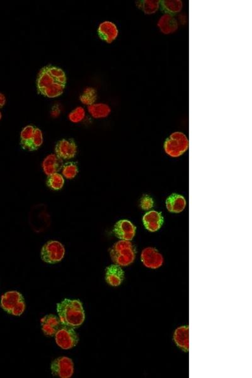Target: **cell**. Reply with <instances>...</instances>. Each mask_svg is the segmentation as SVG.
Returning <instances> with one entry per match:
<instances>
[{"label": "cell", "instance_id": "cell-1", "mask_svg": "<svg viewBox=\"0 0 252 378\" xmlns=\"http://www.w3.org/2000/svg\"><path fill=\"white\" fill-rule=\"evenodd\" d=\"M37 88L40 94L53 98L63 94L66 85L64 71L54 66H46L38 73Z\"/></svg>", "mask_w": 252, "mask_h": 378}, {"label": "cell", "instance_id": "cell-2", "mask_svg": "<svg viewBox=\"0 0 252 378\" xmlns=\"http://www.w3.org/2000/svg\"><path fill=\"white\" fill-rule=\"evenodd\" d=\"M57 311L64 326L77 328L85 321L84 309L79 300H64L57 305Z\"/></svg>", "mask_w": 252, "mask_h": 378}, {"label": "cell", "instance_id": "cell-3", "mask_svg": "<svg viewBox=\"0 0 252 378\" xmlns=\"http://www.w3.org/2000/svg\"><path fill=\"white\" fill-rule=\"evenodd\" d=\"M110 254L115 265L124 267L129 266L134 262L135 252L131 242L121 240L113 245Z\"/></svg>", "mask_w": 252, "mask_h": 378}, {"label": "cell", "instance_id": "cell-4", "mask_svg": "<svg viewBox=\"0 0 252 378\" xmlns=\"http://www.w3.org/2000/svg\"><path fill=\"white\" fill-rule=\"evenodd\" d=\"M1 307L7 313L14 316H21L26 309L24 297L18 291H12L3 295Z\"/></svg>", "mask_w": 252, "mask_h": 378}, {"label": "cell", "instance_id": "cell-5", "mask_svg": "<svg viewBox=\"0 0 252 378\" xmlns=\"http://www.w3.org/2000/svg\"><path fill=\"white\" fill-rule=\"evenodd\" d=\"M189 148V140L181 132H173L166 141L164 149L165 153L171 157H179Z\"/></svg>", "mask_w": 252, "mask_h": 378}, {"label": "cell", "instance_id": "cell-6", "mask_svg": "<svg viewBox=\"0 0 252 378\" xmlns=\"http://www.w3.org/2000/svg\"><path fill=\"white\" fill-rule=\"evenodd\" d=\"M65 254V248L60 242L49 241L41 250V258L49 264H56L62 261Z\"/></svg>", "mask_w": 252, "mask_h": 378}, {"label": "cell", "instance_id": "cell-7", "mask_svg": "<svg viewBox=\"0 0 252 378\" xmlns=\"http://www.w3.org/2000/svg\"><path fill=\"white\" fill-rule=\"evenodd\" d=\"M56 344L61 348L70 349L79 343V338L73 328L64 326L57 330L55 334Z\"/></svg>", "mask_w": 252, "mask_h": 378}, {"label": "cell", "instance_id": "cell-8", "mask_svg": "<svg viewBox=\"0 0 252 378\" xmlns=\"http://www.w3.org/2000/svg\"><path fill=\"white\" fill-rule=\"evenodd\" d=\"M52 374L54 376L69 378L73 376L74 364L71 359L61 357L55 360L51 364Z\"/></svg>", "mask_w": 252, "mask_h": 378}, {"label": "cell", "instance_id": "cell-9", "mask_svg": "<svg viewBox=\"0 0 252 378\" xmlns=\"http://www.w3.org/2000/svg\"><path fill=\"white\" fill-rule=\"evenodd\" d=\"M141 258L145 266L149 269L159 268L163 263V256L154 248L148 247L144 249L141 253Z\"/></svg>", "mask_w": 252, "mask_h": 378}, {"label": "cell", "instance_id": "cell-10", "mask_svg": "<svg viewBox=\"0 0 252 378\" xmlns=\"http://www.w3.org/2000/svg\"><path fill=\"white\" fill-rule=\"evenodd\" d=\"M137 228L128 220H121L116 223L113 232L118 238L126 241L133 239Z\"/></svg>", "mask_w": 252, "mask_h": 378}, {"label": "cell", "instance_id": "cell-11", "mask_svg": "<svg viewBox=\"0 0 252 378\" xmlns=\"http://www.w3.org/2000/svg\"><path fill=\"white\" fill-rule=\"evenodd\" d=\"M55 151L61 159H71L76 155L77 146L73 140L63 139L57 143Z\"/></svg>", "mask_w": 252, "mask_h": 378}, {"label": "cell", "instance_id": "cell-12", "mask_svg": "<svg viewBox=\"0 0 252 378\" xmlns=\"http://www.w3.org/2000/svg\"><path fill=\"white\" fill-rule=\"evenodd\" d=\"M117 26L111 22L106 21L100 24L98 34L101 39L107 43H112L118 36Z\"/></svg>", "mask_w": 252, "mask_h": 378}, {"label": "cell", "instance_id": "cell-13", "mask_svg": "<svg viewBox=\"0 0 252 378\" xmlns=\"http://www.w3.org/2000/svg\"><path fill=\"white\" fill-rule=\"evenodd\" d=\"M62 323L57 316L49 314L41 319V326L44 334L52 336L56 334L57 330L62 327Z\"/></svg>", "mask_w": 252, "mask_h": 378}, {"label": "cell", "instance_id": "cell-14", "mask_svg": "<svg viewBox=\"0 0 252 378\" xmlns=\"http://www.w3.org/2000/svg\"><path fill=\"white\" fill-rule=\"evenodd\" d=\"M143 224L145 228L151 232L160 230L163 223V217L160 212L151 211L147 212L143 218Z\"/></svg>", "mask_w": 252, "mask_h": 378}, {"label": "cell", "instance_id": "cell-15", "mask_svg": "<svg viewBox=\"0 0 252 378\" xmlns=\"http://www.w3.org/2000/svg\"><path fill=\"white\" fill-rule=\"evenodd\" d=\"M62 167L63 160L56 154H49L43 162L44 172L48 176L59 172Z\"/></svg>", "mask_w": 252, "mask_h": 378}, {"label": "cell", "instance_id": "cell-16", "mask_svg": "<svg viewBox=\"0 0 252 378\" xmlns=\"http://www.w3.org/2000/svg\"><path fill=\"white\" fill-rule=\"evenodd\" d=\"M124 277L123 270L118 265L108 267L105 274L107 283L112 286H119L123 283Z\"/></svg>", "mask_w": 252, "mask_h": 378}, {"label": "cell", "instance_id": "cell-17", "mask_svg": "<svg viewBox=\"0 0 252 378\" xmlns=\"http://www.w3.org/2000/svg\"><path fill=\"white\" fill-rule=\"evenodd\" d=\"M160 31L164 34H170L177 31L179 24L177 19L170 14L163 15L158 22Z\"/></svg>", "mask_w": 252, "mask_h": 378}, {"label": "cell", "instance_id": "cell-18", "mask_svg": "<svg viewBox=\"0 0 252 378\" xmlns=\"http://www.w3.org/2000/svg\"><path fill=\"white\" fill-rule=\"evenodd\" d=\"M174 341L180 348L188 352L189 349V329L188 327L177 328L174 333Z\"/></svg>", "mask_w": 252, "mask_h": 378}, {"label": "cell", "instance_id": "cell-19", "mask_svg": "<svg viewBox=\"0 0 252 378\" xmlns=\"http://www.w3.org/2000/svg\"><path fill=\"white\" fill-rule=\"evenodd\" d=\"M166 206L168 211L179 213L184 210L186 206V201L182 195L173 194L168 197L166 201Z\"/></svg>", "mask_w": 252, "mask_h": 378}, {"label": "cell", "instance_id": "cell-20", "mask_svg": "<svg viewBox=\"0 0 252 378\" xmlns=\"http://www.w3.org/2000/svg\"><path fill=\"white\" fill-rule=\"evenodd\" d=\"M91 116L95 118L106 117L111 112L110 107L105 104H94L88 107Z\"/></svg>", "mask_w": 252, "mask_h": 378}, {"label": "cell", "instance_id": "cell-21", "mask_svg": "<svg viewBox=\"0 0 252 378\" xmlns=\"http://www.w3.org/2000/svg\"><path fill=\"white\" fill-rule=\"evenodd\" d=\"M182 2L180 0H165L162 2V7L163 11L167 14H176L182 9Z\"/></svg>", "mask_w": 252, "mask_h": 378}, {"label": "cell", "instance_id": "cell-22", "mask_svg": "<svg viewBox=\"0 0 252 378\" xmlns=\"http://www.w3.org/2000/svg\"><path fill=\"white\" fill-rule=\"evenodd\" d=\"M160 2L157 0H145L141 2L138 7L143 11L145 14H154L159 10Z\"/></svg>", "mask_w": 252, "mask_h": 378}, {"label": "cell", "instance_id": "cell-23", "mask_svg": "<svg viewBox=\"0 0 252 378\" xmlns=\"http://www.w3.org/2000/svg\"><path fill=\"white\" fill-rule=\"evenodd\" d=\"M35 127L27 126L23 129L21 134V145L24 150H28L30 141L35 131Z\"/></svg>", "mask_w": 252, "mask_h": 378}, {"label": "cell", "instance_id": "cell-24", "mask_svg": "<svg viewBox=\"0 0 252 378\" xmlns=\"http://www.w3.org/2000/svg\"><path fill=\"white\" fill-rule=\"evenodd\" d=\"M65 184V179L59 173H55L54 174L48 176L47 185L52 190H59L63 188Z\"/></svg>", "mask_w": 252, "mask_h": 378}, {"label": "cell", "instance_id": "cell-25", "mask_svg": "<svg viewBox=\"0 0 252 378\" xmlns=\"http://www.w3.org/2000/svg\"><path fill=\"white\" fill-rule=\"evenodd\" d=\"M98 98V94L95 89L93 88L88 87L86 88L84 93L80 96V101L86 106H90L94 104Z\"/></svg>", "mask_w": 252, "mask_h": 378}, {"label": "cell", "instance_id": "cell-26", "mask_svg": "<svg viewBox=\"0 0 252 378\" xmlns=\"http://www.w3.org/2000/svg\"><path fill=\"white\" fill-rule=\"evenodd\" d=\"M43 143V134L40 129L35 128L34 134L30 141V145L28 148L29 151L37 150L38 148L41 147Z\"/></svg>", "mask_w": 252, "mask_h": 378}, {"label": "cell", "instance_id": "cell-27", "mask_svg": "<svg viewBox=\"0 0 252 378\" xmlns=\"http://www.w3.org/2000/svg\"><path fill=\"white\" fill-rule=\"evenodd\" d=\"M79 173V168L75 163L68 162L63 165L62 173L65 178L72 179L75 177Z\"/></svg>", "mask_w": 252, "mask_h": 378}, {"label": "cell", "instance_id": "cell-28", "mask_svg": "<svg viewBox=\"0 0 252 378\" xmlns=\"http://www.w3.org/2000/svg\"><path fill=\"white\" fill-rule=\"evenodd\" d=\"M85 117V110L82 107H77L69 114V120L72 123H77L81 122Z\"/></svg>", "mask_w": 252, "mask_h": 378}, {"label": "cell", "instance_id": "cell-29", "mask_svg": "<svg viewBox=\"0 0 252 378\" xmlns=\"http://www.w3.org/2000/svg\"><path fill=\"white\" fill-rule=\"evenodd\" d=\"M153 201L148 195H145L141 201V207L144 210H149L153 207Z\"/></svg>", "mask_w": 252, "mask_h": 378}, {"label": "cell", "instance_id": "cell-30", "mask_svg": "<svg viewBox=\"0 0 252 378\" xmlns=\"http://www.w3.org/2000/svg\"><path fill=\"white\" fill-rule=\"evenodd\" d=\"M5 103H6V98L4 94L0 93V109L5 106Z\"/></svg>", "mask_w": 252, "mask_h": 378}, {"label": "cell", "instance_id": "cell-31", "mask_svg": "<svg viewBox=\"0 0 252 378\" xmlns=\"http://www.w3.org/2000/svg\"><path fill=\"white\" fill-rule=\"evenodd\" d=\"M2 117V113L1 112H0V120H1Z\"/></svg>", "mask_w": 252, "mask_h": 378}]
</instances>
